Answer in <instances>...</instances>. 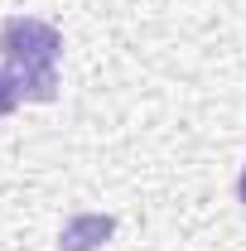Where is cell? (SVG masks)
<instances>
[{
  "mask_svg": "<svg viewBox=\"0 0 246 251\" xmlns=\"http://www.w3.org/2000/svg\"><path fill=\"white\" fill-rule=\"evenodd\" d=\"M116 237V218L106 213H73L58 232V251H101Z\"/></svg>",
  "mask_w": 246,
  "mask_h": 251,
  "instance_id": "obj_2",
  "label": "cell"
},
{
  "mask_svg": "<svg viewBox=\"0 0 246 251\" xmlns=\"http://www.w3.org/2000/svg\"><path fill=\"white\" fill-rule=\"evenodd\" d=\"M58 53H63V34L39 15H10L0 25V58L20 77L25 101L58 97Z\"/></svg>",
  "mask_w": 246,
  "mask_h": 251,
  "instance_id": "obj_1",
  "label": "cell"
},
{
  "mask_svg": "<svg viewBox=\"0 0 246 251\" xmlns=\"http://www.w3.org/2000/svg\"><path fill=\"white\" fill-rule=\"evenodd\" d=\"M237 198H242V208H246V169H242V179H237Z\"/></svg>",
  "mask_w": 246,
  "mask_h": 251,
  "instance_id": "obj_4",
  "label": "cell"
},
{
  "mask_svg": "<svg viewBox=\"0 0 246 251\" xmlns=\"http://www.w3.org/2000/svg\"><path fill=\"white\" fill-rule=\"evenodd\" d=\"M20 101H25V87H20V77H15L10 68H0V116H10Z\"/></svg>",
  "mask_w": 246,
  "mask_h": 251,
  "instance_id": "obj_3",
  "label": "cell"
}]
</instances>
